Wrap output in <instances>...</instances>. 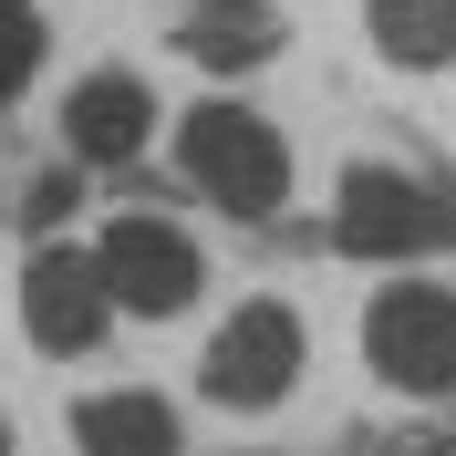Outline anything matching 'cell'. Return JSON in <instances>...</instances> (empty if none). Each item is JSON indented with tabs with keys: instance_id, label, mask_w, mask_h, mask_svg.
Here are the masks:
<instances>
[{
	"instance_id": "5",
	"label": "cell",
	"mask_w": 456,
	"mask_h": 456,
	"mask_svg": "<svg viewBox=\"0 0 456 456\" xmlns=\"http://www.w3.org/2000/svg\"><path fill=\"white\" fill-rule=\"evenodd\" d=\"M290 373H301V322L281 301H249V312H228V332L208 342V395L259 415V404L290 395Z\"/></svg>"
},
{
	"instance_id": "1",
	"label": "cell",
	"mask_w": 456,
	"mask_h": 456,
	"mask_svg": "<svg viewBox=\"0 0 456 456\" xmlns=\"http://www.w3.org/2000/svg\"><path fill=\"white\" fill-rule=\"evenodd\" d=\"M176 156L198 176V198H218L228 218H270V208L290 198V156H281V135H270L249 104H198L187 135H176Z\"/></svg>"
},
{
	"instance_id": "4",
	"label": "cell",
	"mask_w": 456,
	"mask_h": 456,
	"mask_svg": "<svg viewBox=\"0 0 456 456\" xmlns=\"http://www.w3.org/2000/svg\"><path fill=\"white\" fill-rule=\"evenodd\" d=\"M446 228H456V208H436L415 176H395V167H353V176H342L332 239L353 259H415V249H436Z\"/></svg>"
},
{
	"instance_id": "9",
	"label": "cell",
	"mask_w": 456,
	"mask_h": 456,
	"mask_svg": "<svg viewBox=\"0 0 456 456\" xmlns=\"http://www.w3.org/2000/svg\"><path fill=\"white\" fill-rule=\"evenodd\" d=\"M73 446L84 456H176V415L156 395H94L73 415Z\"/></svg>"
},
{
	"instance_id": "8",
	"label": "cell",
	"mask_w": 456,
	"mask_h": 456,
	"mask_svg": "<svg viewBox=\"0 0 456 456\" xmlns=\"http://www.w3.org/2000/svg\"><path fill=\"white\" fill-rule=\"evenodd\" d=\"M176 42L198 62H218V73H249V62L281 53V11H259V0H208V11L176 21Z\"/></svg>"
},
{
	"instance_id": "6",
	"label": "cell",
	"mask_w": 456,
	"mask_h": 456,
	"mask_svg": "<svg viewBox=\"0 0 456 456\" xmlns=\"http://www.w3.org/2000/svg\"><path fill=\"white\" fill-rule=\"evenodd\" d=\"M104 322H114V301H104V281H94V259L42 239L31 270H21V332L42 342V353H94Z\"/></svg>"
},
{
	"instance_id": "11",
	"label": "cell",
	"mask_w": 456,
	"mask_h": 456,
	"mask_svg": "<svg viewBox=\"0 0 456 456\" xmlns=\"http://www.w3.org/2000/svg\"><path fill=\"white\" fill-rule=\"evenodd\" d=\"M31 62H42V11L31 0H0V104L31 84Z\"/></svg>"
},
{
	"instance_id": "13",
	"label": "cell",
	"mask_w": 456,
	"mask_h": 456,
	"mask_svg": "<svg viewBox=\"0 0 456 456\" xmlns=\"http://www.w3.org/2000/svg\"><path fill=\"white\" fill-rule=\"evenodd\" d=\"M0 456H11V415H0Z\"/></svg>"
},
{
	"instance_id": "12",
	"label": "cell",
	"mask_w": 456,
	"mask_h": 456,
	"mask_svg": "<svg viewBox=\"0 0 456 456\" xmlns=\"http://www.w3.org/2000/svg\"><path fill=\"white\" fill-rule=\"evenodd\" d=\"M21 218H31V228H53V218H73V176H31V198H21Z\"/></svg>"
},
{
	"instance_id": "3",
	"label": "cell",
	"mask_w": 456,
	"mask_h": 456,
	"mask_svg": "<svg viewBox=\"0 0 456 456\" xmlns=\"http://www.w3.org/2000/svg\"><path fill=\"white\" fill-rule=\"evenodd\" d=\"M94 281H104V301L114 312H145V322H176L187 301H198V249H187V228H167V218H114L104 228V249H94Z\"/></svg>"
},
{
	"instance_id": "10",
	"label": "cell",
	"mask_w": 456,
	"mask_h": 456,
	"mask_svg": "<svg viewBox=\"0 0 456 456\" xmlns=\"http://www.w3.org/2000/svg\"><path fill=\"white\" fill-rule=\"evenodd\" d=\"M363 21H373V53L404 73L456 62V0H363Z\"/></svg>"
},
{
	"instance_id": "7",
	"label": "cell",
	"mask_w": 456,
	"mask_h": 456,
	"mask_svg": "<svg viewBox=\"0 0 456 456\" xmlns=\"http://www.w3.org/2000/svg\"><path fill=\"white\" fill-rule=\"evenodd\" d=\"M145 125H156V94L135 73H94V84L62 94V145L84 156V167H125L145 156Z\"/></svg>"
},
{
	"instance_id": "2",
	"label": "cell",
	"mask_w": 456,
	"mask_h": 456,
	"mask_svg": "<svg viewBox=\"0 0 456 456\" xmlns=\"http://www.w3.org/2000/svg\"><path fill=\"white\" fill-rule=\"evenodd\" d=\"M363 353L395 395H456V290H426V281L373 290Z\"/></svg>"
}]
</instances>
